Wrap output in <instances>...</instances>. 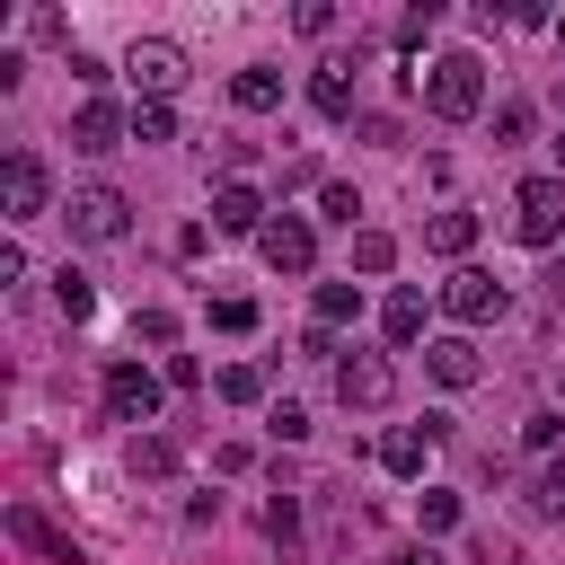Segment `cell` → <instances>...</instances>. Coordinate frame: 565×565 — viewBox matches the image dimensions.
I'll list each match as a JSON object with an SVG mask.
<instances>
[{"label":"cell","mask_w":565,"mask_h":565,"mask_svg":"<svg viewBox=\"0 0 565 565\" xmlns=\"http://www.w3.org/2000/svg\"><path fill=\"white\" fill-rule=\"evenodd\" d=\"M415 88H424V115H441V124L486 115V62H477V53H433V62L415 71Z\"/></svg>","instance_id":"cell-1"},{"label":"cell","mask_w":565,"mask_h":565,"mask_svg":"<svg viewBox=\"0 0 565 565\" xmlns=\"http://www.w3.org/2000/svg\"><path fill=\"white\" fill-rule=\"evenodd\" d=\"M512 238L521 247H556L565 238V177H521L512 185Z\"/></svg>","instance_id":"cell-2"},{"label":"cell","mask_w":565,"mask_h":565,"mask_svg":"<svg viewBox=\"0 0 565 565\" xmlns=\"http://www.w3.org/2000/svg\"><path fill=\"white\" fill-rule=\"evenodd\" d=\"M62 221H71V238H88V247H115V238L132 230V203H124L115 185H71Z\"/></svg>","instance_id":"cell-3"},{"label":"cell","mask_w":565,"mask_h":565,"mask_svg":"<svg viewBox=\"0 0 565 565\" xmlns=\"http://www.w3.org/2000/svg\"><path fill=\"white\" fill-rule=\"evenodd\" d=\"M124 79L141 88V106H168V97L185 88V53H177L168 35H141V44L124 53Z\"/></svg>","instance_id":"cell-4"},{"label":"cell","mask_w":565,"mask_h":565,"mask_svg":"<svg viewBox=\"0 0 565 565\" xmlns=\"http://www.w3.org/2000/svg\"><path fill=\"white\" fill-rule=\"evenodd\" d=\"M441 309H450L459 327H494V318L512 309V291H503V282H494L486 265H459V274L441 282Z\"/></svg>","instance_id":"cell-5"},{"label":"cell","mask_w":565,"mask_h":565,"mask_svg":"<svg viewBox=\"0 0 565 565\" xmlns=\"http://www.w3.org/2000/svg\"><path fill=\"white\" fill-rule=\"evenodd\" d=\"M159 371H141V362H106V415L115 424H150L159 415Z\"/></svg>","instance_id":"cell-6"},{"label":"cell","mask_w":565,"mask_h":565,"mask_svg":"<svg viewBox=\"0 0 565 565\" xmlns=\"http://www.w3.org/2000/svg\"><path fill=\"white\" fill-rule=\"evenodd\" d=\"M124 141H132V115H124V106H106V97H79V106H71V150L106 159V150H124Z\"/></svg>","instance_id":"cell-7"},{"label":"cell","mask_w":565,"mask_h":565,"mask_svg":"<svg viewBox=\"0 0 565 565\" xmlns=\"http://www.w3.org/2000/svg\"><path fill=\"white\" fill-rule=\"evenodd\" d=\"M0 203H9V221H35V212L53 203V177H44L35 150H9V159H0Z\"/></svg>","instance_id":"cell-8"},{"label":"cell","mask_w":565,"mask_h":565,"mask_svg":"<svg viewBox=\"0 0 565 565\" xmlns=\"http://www.w3.org/2000/svg\"><path fill=\"white\" fill-rule=\"evenodd\" d=\"M265 221H274V212H265V194H256L247 177H221V185H212V230H221V238H265Z\"/></svg>","instance_id":"cell-9"},{"label":"cell","mask_w":565,"mask_h":565,"mask_svg":"<svg viewBox=\"0 0 565 565\" xmlns=\"http://www.w3.org/2000/svg\"><path fill=\"white\" fill-rule=\"evenodd\" d=\"M256 256H265L274 274H309V265H318V230H309L300 212H274L265 238H256Z\"/></svg>","instance_id":"cell-10"},{"label":"cell","mask_w":565,"mask_h":565,"mask_svg":"<svg viewBox=\"0 0 565 565\" xmlns=\"http://www.w3.org/2000/svg\"><path fill=\"white\" fill-rule=\"evenodd\" d=\"M335 397H344V406H362V415H371V406H388V397H397L388 353H344V362H335Z\"/></svg>","instance_id":"cell-11"},{"label":"cell","mask_w":565,"mask_h":565,"mask_svg":"<svg viewBox=\"0 0 565 565\" xmlns=\"http://www.w3.org/2000/svg\"><path fill=\"white\" fill-rule=\"evenodd\" d=\"M424 371H433L441 388H468L486 362H477V344H468V335H433V344H424Z\"/></svg>","instance_id":"cell-12"},{"label":"cell","mask_w":565,"mask_h":565,"mask_svg":"<svg viewBox=\"0 0 565 565\" xmlns=\"http://www.w3.org/2000/svg\"><path fill=\"white\" fill-rule=\"evenodd\" d=\"M344 71H353V62H318V71H309V106H318L327 124H353V79H344Z\"/></svg>","instance_id":"cell-13"},{"label":"cell","mask_w":565,"mask_h":565,"mask_svg":"<svg viewBox=\"0 0 565 565\" xmlns=\"http://www.w3.org/2000/svg\"><path fill=\"white\" fill-rule=\"evenodd\" d=\"M424 459H433V433H424V424L380 433V468H388V477H424Z\"/></svg>","instance_id":"cell-14"},{"label":"cell","mask_w":565,"mask_h":565,"mask_svg":"<svg viewBox=\"0 0 565 565\" xmlns=\"http://www.w3.org/2000/svg\"><path fill=\"white\" fill-rule=\"evenodd\" d=\"M230 106H238V115H274V106H282V71H265V62H247V71L230 79Z\"/></svg>","instance_id":"cell-15"},{"label":"cell","mask_w":565,"mask_h":565,"mask_svg":"<svg viewBox=\"0 0 565 565\" xmlns=\"http://www.w3.org/2000/svg\"><path fill=\"white\" fill-rule=\"evenodd\" d=\"M424 247H433V256H468V247H477V212H468V203L433 212V221H424Z\"/></svg>","instance_id":"cell-16"},{"label":"cell","mask_w":565,"mask_h":565,"mask_svg":"<svg viewBox=\"0 0 565 565\" xmlns=\"http://www.w3.org/2000/svg\"><path fill=\"white\" fill-rule=\"evenodd\" d=\"M9 530H18V539H26L35 556H53V565H79V547H71V539H62V530H53V521H44L35 503H18V512H9Z\"/></svg>","instance_id":"cell-17"},{"label":"cell","mask_w":565,"mask_h":565,"mask_svg":"<svg viewBox=\"0 0 565 565\" xmlns=\"http://www.w3.org/2000/svg\"><path fill=\"white\" fill-rule=\"evenodd\" d=\"M380 335H388V344H415V335H424V291H388V300H380Z\"/></svg>","instance_id":"cell-18"},{"label":"cell","mask_w":565,"mask_h":565,"mask_svg":"<svg viewBox=\"0 0 565 565\" xmlns=\"http://www.w3.org/2000/svg\"><path fill=\"white\" fill-rule=\"evenodd\" d=\"M124 468L159 486V477H177V441H159V433H132V450H124Z\"/></svg>","instance_id":"cell-19"},{"label":"cell","mask_w":565,"mask_h":565,"mask_svg":"<svg viewBox=\"0 0 565 565\" xmlns=\"http://www.w3.org/2000/svg\"><path fill=\"white\" fill-rule=\"evenodd\" d=\"M53 309H62V318H71V327H79V318H88V309H97V282H88V274H79V265H62V274H53Z\"/></svg>","instance_id":"cell-20"},{"label":"cell","mask_w":565,"mask_h":565,"mask_svg":"<svg viewBox=\"0 0 565 565\" xmlns=\"http://www.w3.org/2000/svg\"><path fill=\"white\" fill-rule=\"evenodd\" d=\"M309 309H318V327H344V318H362V282H318Z\"/></svg>","instance_id":"cell-21"},{"label":"cell","mask_w":565,"mask_h":565,"mask_svg":"<svg viewBox=\"0 0 565 565\" xmlns=\"http://www.w3.org/2000/svg\"><path fill=\"white\" fill-rule=\"evenodd\" d=\"M388 265H397V238L362 221V230H353V274H388Z\"/></svg>","instance_id":"cell-22"},{"label":"cell","mask_w":565,"mask_h":565,"mask_svg":"<svg viewBox=\"0 0 565 565\" xmlns=\"http://www.w3.org/2000/svg\"><path fill=\"white\" fill-rule=\"evenodd\" d=\"M415 521H424V539L459 530V494H450V486H424V494H415Z\"/></svg>","instance_id":"cell-23"},{"label":"cell","mask_w":565,"mask_h":565,"mask_svg":"<svg viewBox=\"0 0 565 565\" xmlns=\"http://www.w3.org/2000/svg\"><path fill=\"white\" fill-rule=\"evenodd\" d=\"M212 327H221V335H256V300H247V291H221V300H212Z\"/></svg>","instance_id":"cell-24"},{"label":"cell","mask_w":565,"mask_h":565,"mask_svg":"<svg viewBox=\"0 0 565 565\" xmlns=\"http://www.w3.org/2000/svg\"><path fill=\"white\" fill-rule=\"evenodd\" d=\"M212 388H221L230 406H256V397H265V371H256V362H230V371H221Z\"/></svg>","instance_id":"cell-25"},{"label":"cell","mask_w":565,"mask_h":565,"mask_svg":"<svg viewBox=\"0 0 565 565\" xmlns=\"http://www.w3.org/2000/svg\"><path fill=\"white\" fill-rule=\"evenodd\" d=\"M265 530H274V547L291 556V547H300V503H291V494H274V503H265Z\"/></svg>","instance_id":"cell-26"},{"label":"cell","mask_w":565,"mask_h":565,"mask_svg":"<svg viewBox=\"0 0 565 565\" xmlns=\"http://www.w3.org/2000/svg\"><path fill=\"white\" fill-rule=\"evenodd\" d=\"M433 26H441V9H433V0H424V9H406V18H397V53H424V35H433Z\"/></svg>","instance_id":"cell-27"},{"label":"cell","mask_w":565,"mask_h":565,"mask_svg":"<svg viewBox=\"0 0 565 565\" xmlns=\"http://www.w3.org/2000/svg\"><path fill=\"white\" fill-rule=\"evenodd\" d=\"M132 344H159V353H168V344H177V318H168V309H132Z\"/></svg>","instance_id":"cell-28"},{"label":"cell","mask_w":565,"mask_h":565,"mask_svg":"<svg viewBox=\"0 0 565 565\" xmlns=\"http://www.w3.org/2000/svg\"><path fill=\"white\" fill-rule=\"evenodd\" d=\"M521 441L556 459V450H565V415H556V406H547V415H530V424H521Z\"/></svg>","instance_id":"cell-29"},{"label":"cell","mask_w":565,"mask_h":565,"mask_svg":"<svg viewBox=\"0 0 565 565\" xmlns=\"http://www.w3.org/2000/svg\"><path fill=\"white\" fill-rule=\"evenodd\" d=\"M132 141H177V115L168 106H132Z\"/></svg>","instance_id":"cell-30"},{"label":"cell","mask_w":565,"mask_h":565,"mask_svg":"<svg viewBox=\"0 0 565 565\" xmlns=\"http://www.w3.org/2000/svg\"><path fill=\"white\" fill-rule=\"evenodd\" d=\"M512 141H530V106H521V97L494 106V150H512Z\"/></svg>","instance_id":"cell-31"},{"label":"cell","mask_w":565,"mask_h":565,"mask_svg":"<svg viewBox=\"0 0 565 565\" xmlns=\"http://www.w3.org/2000/svg\"><path fill=\"white\" fill-rule=\"evenodd\" d=\"M318 212H327V221H344V230H353V221H362V194H353V185H318Z\"/></svg>","instance_id":"cell-32"},{"label":"cell","mask_w":565,"mask_h":565,"mask_svg":"<svg viewBox=\"0 0 565 565\" xmlns=\"http://www.w3.org/2000/svg\"><path fill=\"white\" fill-rule=\"evenodd\" d=\"M530 512H565V450H556V459H547V486H539V494H530Z\"/></svg>","instance_id":"cell-33"},{"label":"cell","mask_w":565,"mask_h":565,"mask_svg":"<svg viewBox=\"0 0 565 565\" xmlns=\"http://www.w3.org/2000/svg\"><path fill=\"white\" fill-rule=\"evenodd\" d=\"M300 185H327V177H318V159H309V150H291V159H282V194H300Z\"/></svg>","instance_id":"cell-34"},{"label":"cell","mask_w":565,"mask_h":565,"mask_svg":"<svg viewBox=\"0 0 565 565\" xmlns=\"http://www.w3.org/2000/svg\"><path fill=\"white\" fill-rule=\"evenodd\" d=\"M362 141L371 150H397V115H362Z\"/></svg>","instance_id":"cell-35"},{"label":"cell","mask_w":565,"mask_h":565,"mask_svg":"<svg viewBox=\"0 0 565 565\" xmlns=\"http://www.w3.org/2000/svg\"><path fill=\"white\" fill-rule=\"evenodd\" d=\"M159 380H168V388H194L203 371H194V353H168V362H159Z\"/></svg>","instance_id":"cell-36"},{"label":"cell","mask_w":565,"mask_h":565,"mask_svg":"<svg viewBox=\"0 0 565 565\" xmlns=\"http://www.w3.org/2000/svg\"><path fill=\"white\" fill-rule=\"evenodd\" d=\"M468 565H512V547H494V539H477V547H468Z\"/></svg>","instance_id":"cell-37"},{"label":"cell","mask_w":565,"mask_h":565,"mask_svg":"<svg viewBox=\"0 0 565 565\" xmlns=\"http://www.w3.org/2000/svg\"><path fill=\"white\" fill-rule=\"evenodd\" d=\"M388 565H441V556H433V547H424V539H415V547H397V556H388Z\"/></svg>","instance_id":"cell-38"},{"label":"cell","mask_w":565,"mask_h":565,"mask_svg":"<svg viewBox=\"0 0 565 565\" xmlns=\"http://www.w3.org/2000/svg\"><path fill=\"white\" fill-rule=\"evenodd\" d=\"M556 97H565V88H556Z\"/></svg>","instance_id":"cell-39"}]
</instances>
